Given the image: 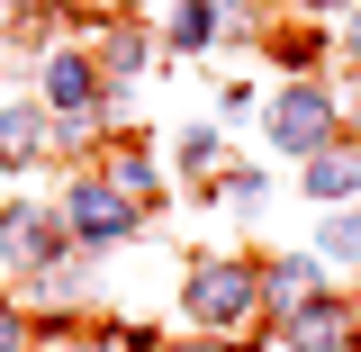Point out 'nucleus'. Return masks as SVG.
Wrapping results in <instances>:
<instances>
[{"mask_svg": "<svg viewBox=\"0 0 361 352\" xmlns=\"http://www.w3.org/2000/svg\"><path fill=\"white\" fill-rule=\"evenodd\" d=\"M45 90H54L63 109H82V99H90V63H73V54H54V63H45Z\"/></svg>", "mask_w": 361, "mask_h": 352, "instance_id": "nucleus-8", "label": "nucleus"}, {"mask_svg": "<svg viewBox=\"0 0 361 352\" xmlns=\"http://www.w3.org/2000/svg\"><path fill=\"white\" fill-rule=\"evenodd\" d=\"M37 145H45V118H37V109H0V163H27Z\"/></svg>", "mask_w": 361, "mask_h": 352, "instance_id": "nucleus-5", "label": "nucleus"}, {"mask_svg": "<svg viewBox=\"0 0 361 352\" xmlns=\"http://www.w3.org/2000/svg\"><path fill=\"white\" fill-rule=\"evenodd\" d=\"M208 28H217V9H208V0H190V9L172 18V45H208Z\"/></svg>", "mask_w": 361, "mask_h": 352, "instance_id": "nucleus-9", "label": "nucleus"}, {"mask_svg": "<svg viewBox=\"0 0 361 352\" xmlns=\"http://www.w3.org/2000/svg\"><path fill=\"white\" fill-rule=\"evenodd\" d=\"M190 316L199 325H244L253 316V271L244 262H199L190 271Z\"/></svg>", "mask_w": 361, "mask_h": 352, "instance_id": "nucleus-1", "label": "nucleus"}, {"mask_svg": "<svg viewBox=\"0 0 361 352\" xmlns=\"http://www.w3.org/2000/svg\"><path fill=\"white\" fill-rule=\"evenodd\" d=\"M180 163H190V172H208V163H217V135H208V127L180 135Z\"/></svg>", "mask_w": 361, "mask_h": 352, "instance_id": "nucleus-11", "label": "nucleus"}, {"mask_svg": "<svg viewBox=\"0 0 361 352\" xmlns=\"http://www.w3.org/2000/svg\"><path fill=\"white\" fill-rule=\"evenodd\" d=\"M73 226H82V235H127V199H118V190H99V181H90V190H73Z\"/></svg>", "mask_w": 361, "mask_h": 352, "instance_id": "nucleus-4", "label": "nucleus"}, {"mask_svg": "<svg viewBox=\"0 0 361 352\" xmlns=\"http://www.w3.org/2000/svg\"><path fill=\"white\" fill-rule=\"evenodd\" d=\"M325 127H334V99H325L316 82H298V90H280V99H271V145H289V154H307V163H316Z\"/></svg>", "mask_w": 361, "mask_h": 352, "instance_id": "nucleus-2", "label": "nucleus"}, {"mask_svg": "<svg viewBox=\"0 0 361 352\" xmlns=\"http://www.w3.org/2000/svg\"><path fill=\"white\" fill-rule=\"evenodd\" d=\"M0 352H18V316L9 308H0Z\"/></svg>", "mask_w": 361, "mask_h": 352, "instance_id": "nucleus-12", "label": "nucleus"}, {"mask_svg": "<svg viewBox=\"0 0 361 352\" xmlns=\"http://www.w3.org/2000/svg\"><path fill=\"white\" fill-rule=\"evenodd\" d=\"M316 253H361V217H334V226H316Z\"/></svg>", "mask_w": 361, "mask_h": 352, "instance_id": "nucleus-10", "label": "nucleus"}, {"mask_svg": "<svg viewBox=\"0 0 361 352\" xmlns=\"http://www.w3.org/2000/svg\"><path fill=\"white\" fill-rule=\"evenodd\" d=\"M307 190H316V199H343V190H361V154H316V163H307Z\"/></svg>", "mask_w": 361, "mask_h": 352, "instance_id": "nucleus-6", "label": "nucleus"}, {"mask_svg": "<svg viewBox=\"0 0 361 352\" xmlns=\"http://www.w3.org/2000/svg\"><path fill=\"white\" fill-rule=\"evenodd\" d=\"M353 54H361V18H353Z\"/></svg>", "mask_w": 361, "mask_h": 352, "instance_id": "nucleus-13", "label": "nucleus"}, {"mask_svg": "<svg viewBox=\"0 0 361 352\" xmlns=\"http://www.w3.org/2000/svg\"><path fill=\"white\" fill-rule=\"evenodd\" d=\"M316 9H334V0H316Z\"/></svg>", "mask_w": 361, "mask_h": 352, "instance_id": "nucleus-14", "label": "nucleus"}, {"mask_svg": "<svg viewBox=\"0 0 361 352\" xmlns=\"http://www.w3.org/2000/svg\"><path fill=\"white\" fill-rule=\"evenodd\" d=\"M271 298H280V308L298 316V308L316 298V262H271Z\"/></svg>", "mask_w": 361, "mask_h": 352, "instance_id": "nucleus-7", "label": "nucleus"}, {"mask_svg": "<svg viewBox=\"0 0 361 352\" xmlns=\"http://www.w3.org/2000/svg\"><path fill=\"white\" fill-rule=\"evenodd\" d=\"M289 344H298V352H343V344H353V325H343V308L307 298V308L289 316Z\"/></svg>", "mask_w": 361, "mask_h": 352, "instance_id": "nucleus-3", "label": "nucleus"}]
</instances>
